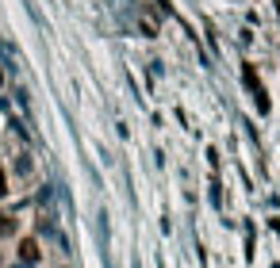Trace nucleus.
Segmentation results:
<instances>
[{"instance_id":"nucleus-1","label":"nucleus","mask_w":280,"mask_h":268,"mask_svg":"<svg viewBox=\"0 0 280 268\" xmlns=\"http://www.w3.org/2000/svg\"><path fill=\"white\" fill-rule=\"evenodd\" d=\"M19 253H23V260H39V245L35 242H23V245H19Z\"/></svg>"},{"instance_id":"nucleus-2","label":"nucleus","mask_w":280,"mask_h":268,"mask_svg":"<svg viewBox=\"0 0 280 268\" xmlns=\"http://www.w3.org/2000/svg\"><path fill=\"white\" fill-rule=\"evenodd\" d=\"M12 230H16V222H12L8 215H0V234H12Z\"/></svg>"},{"instance_id":"nucleus-3","label":"nucleus","mask_w":280,"mask_h":268,"mask_svg":"<svg viewBox=\"0 0 280 268\" xmlns=\"http://www.w3.org/2000/svg\"><path fill=\"white\" fill-rule=\"evenodd\" d=\"M4 192H8V188H4V173H0V196H4Z\"/></svg>"}]
</instances>
